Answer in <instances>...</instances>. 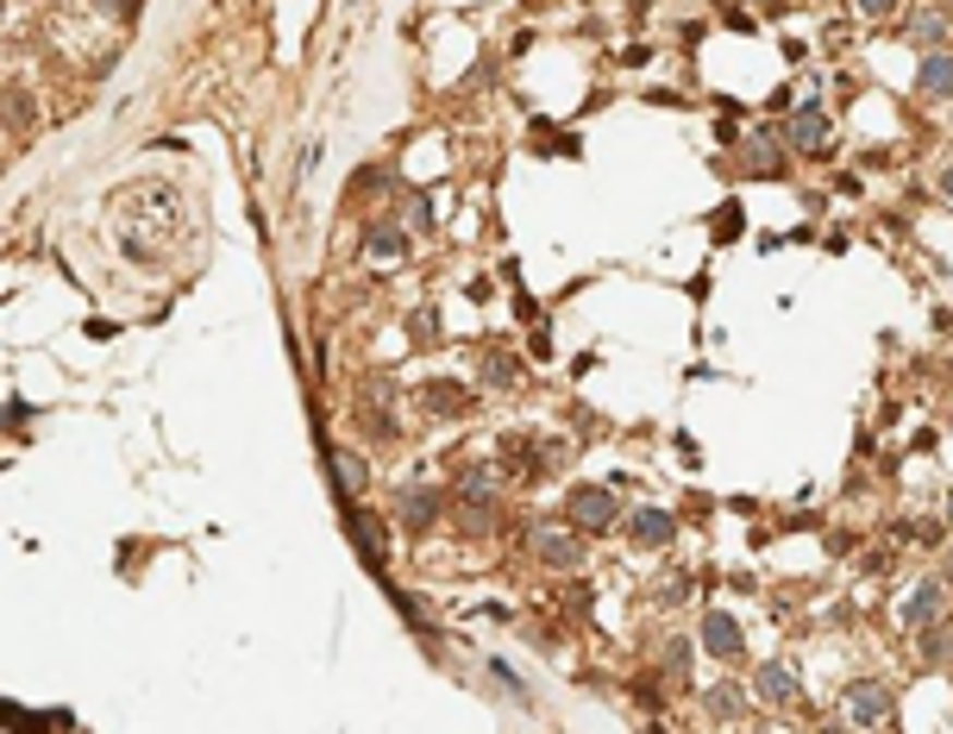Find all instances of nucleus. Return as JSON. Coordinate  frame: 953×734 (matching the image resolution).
Instances as JSON below:
<instances>
[{
	"mask_svg": "<svg viewBox=\"0 0 953 734\" xmlns=\"http://www.w3.org/2000/svg\"><path fill=\"white\" fill-rule=\"evenodd\" d=\"M891 709H897V697H891V684H878V678L847 684V697H841V715H847L853 729H878V722H891Z\"/></svg>",
	"mask_w": 953,
	"mask_h": 734,
	"instance_id": "f257e3e1",
	"label": "nucleus"
},
{
	"mask_svg": "<svg viewBox=\"0 0 953 734\" xmlns=\"http://www.w3.org/2000/svg\"><path fill=\"white\" fill-rule=\"evenodd\" d=\"M565 508H571V521L577 528H615V515H622V503H615V490H602V483H577L571 496H565Z\"/></svg>",
	"mask_w": 953,
	"mask_h": 734,
	"instance_id": "f03ea898",
	"label": "nucleus"
},
{
	"mask_svg": "<svg viewBox=\"0 0 953 734\" xmlns=\"http://www.w3.org/2000/svg\"><path fill=\"white\" fill-rule=\"evenodd\" d=\"M752 697H759V703H772V709H791L803 697L797 665H791V659H765V665L752 672Z\"/></svg>",
	"mask_w": 953,
	"mask_h": 734,
	"instance_id": "7ed1b4c3",
	"label": "nucleus"
},
{
	"mask_svg": "<svg viewBox=\"0 0 953 734\" xmlns=\"http://www.w3.org/2000/svg\"><path fill=\"white\" fill-rule=\"evenodd\" d=\"M697 647H702L709 659H727V665H734V659L747 653V640H740V622H734L727 609H709V615H702Z\"/></svg>",
	"mask_w": 953,
	"mask_h": 734,
	"instance_id": "20e7f679",
	"label": "nucleus"
},
{
	"mask_svg": "<svg viewBox=\"0 0 953 734\" xmlns=\"http://www.w3.org/2000/svg\"><path fill=\"white\" fill-rule=\"evenodd\" d=\"M627 540H634L640 553H659V546L677 540V515L672 508H634V515H627Z\"/></svg>",
	"mask_w": 953,
	"mask_h": 734,
	"instance_id": "39448f33",
	"label": "nucleus"
},
{
	"mask_svg": "<svg viewBox=\"0 0 953 734\" xmlns=\"http://www.w3.org/2000/svg\"><path fill=\"white\" fill-rule=\"evenodd\" d=\"M941 609H948V583H916V590L897 603V628L922 634L928 622H941Z\"/></svg>",
	"mask_w": 953,
	"mask_h": 734,
	"instance_id": "423d86ee",
	"label": "nucleus"
},
{
	"mask_svg": "<svg viewBox=\"0 0 953 734\" xmlns=\"http://www.w3.org/2000/svg\"><path fill=\"white\" fill-rule=\"evenodd\" d=\"M533 558L552 565V571H577L583 565V540L565 528H533Z\"/></svg>",
	"mask_w": 953,
	"mask_h": 734,
	"instance_id": "0eeeda50",
	"label": "nucleus"
},
{
	"mask_svg": "<svg viewBox=\"0 0 953 734\" xmlns=\"http://www.w3.org/2000/svg\"><path fill=\"white\" fill-rule=\"evenodd\" d=\"M903 38H909V45H922V51H941V45L953 38L948 7H916V13H903Z\"/></svg>",
	"mask_w": 953,
	"mask_h": 734,
	"instance_id": "6e6552de",
	"label": "nucleus"
},
{
	"mask_svg": "<svg viewBox=\"0 0 953 734\" xmlns=\"http://www.w3.org/2000/svg\"><path fill=\"white\" fill-rule=\"evenodd\" d=\"M396 521H401V533H426L433 521H439V490H426V483H414V490H401Z\"/></svg>",
	"mask_w": 953,
	"mask_h": 734,
	"instance_id": "1a4fd4ad",
	"label": "nucleus"
},
{
	"mask_svg": "<svg viewBox=\"0 0 953 734\" xmlns=\"http://www.w3.org/2000/svg\"><path fill=\"white\" fill-rule=\"evenodd\" d=\"M702 709H709V715H715V722H747V715H752V690H747V684H709V690H702Z\"/></svg>",
	"mask_w": 953,
	"mask_h": 734,
	"instance_id": "9d476101",
	"label": "nucleus"
},
{
	"mask_svg": "<svg viewBox=\"0 0 953 734\" xmlns=\"http://www.w3.org/2000/svg\"><path fill=\"white\" fill-rule=\"evenodd\" d=\"M916 95L922 101H953V51H928L916 70Z\"/></svg>",
	"mask_w": 953,
	"mask_h": 734,
	"instance_id": "9b49d317",
	"label": "nucleus"
},
{
	"mask_svg": "<svg viewBox=\"0 0 953 734\" xmlns=\"http://www.w3.org/2000/svg\"><path fill=\"white\" fill-rule=\"evenodd\" d=\"M426 408H433V414H471L477 389H465V383H451V377H433L426 383Z\"/></svg>",
	"mask_w": 953,
	"mask_h": 734,
	"instance_id": "f8f14e48",
	"label": "nucleus"
},
{
	"mask_svg": "<svg viewBox=\"0 0 953 734\" xmlns=\"http://www.w3.org/2000/svg\"><path fill=\"white\" fill-rule=\"evenodd\" d=\"M690 647H697V640H684V634H672V640L659 647V678L672 684V690L690 684Z\"/></svg>",
	"mask_w": 953,
	"mask_h": 734,
	"instance_id": "ddd939ff",
	"label": "nucleus"
},
{
	"mask_svg": "<svg viewBox=\"0 0 953 734\" xmlns=\"http://www.w3.org/2000/svg\"><path fill=\"white\" fill-rule=\"evenodd\" d=\"M791 145H803V152H822V145H828V113H822V101L797 107V120H791Z\"/></svg>",
	"mask_w": 953,
	"mask_h": 734,
	"instance_id": "4468645a",
	"label": "nucleus"
},
{
	"mask_svg": "<svg viewBox=\"0 0 953 734\" xmlns=\"http://www.w3.org/2000/svg\"><path fill=\"white\" fill-rule=\"evenodd\" d=\"M364 257H376V264H396V257H408V232L401 227H371V239H364Z\"/></svg>",
	"mask_w": 953,
	"mask_h": 734,
	"instance_id": "2eb2a0df",
	"label": "nucleus"
},
{
	"mask_svg": "<svg viewBox=\"0 0 953 734\" xmlns=\"http://www.w3.org/2000/svg\"><path fill=\"white\" fill-rule=\"evenodd\" d=\"M326 465H333L339 490H346L351 503H358V496H364V483H371V465H364V458H351V453H326Z\"/></svg>",
	"mask_w": 953,
	"mask_h": 734,
	"instance_id": "dca6fc26",
	"label": "nucleus"
},
{
	"mask_svg": "<svg viewBox=\"0 0 953 734\" xmlns=\"http://www.w3.org/2000/svg\"><path fill=\"white\" fill-rule=\"evenodd\" d=\"M351 528H358V546H364V558H371V565H383V521H376L364 503H351Z\"/></svg>",
	"mask_w": 953,
	"mask_h": 734,
	"instance_id": "f3484780",
	"label": "nucleus"
},
{
	"mask_svg": "<svg viewBox=\"0 0 953 734\" xmlns=\"http://www.w3.org/2000/svg\"><path fill=\"white\" fill-rule=\"evenodd\" d=\"M458 490H465V503H490V496H496V471H490V465H471V471L458 478Z\"/></svg>",
	"mask_w": 953,
	"mask_h": 734,
	"instance_id": "a211bd4d",
	"label": "nucleus"
},
{
	"mask_svg": "<svg viewBox=\"0 0 953 734\" xmlns=\"http://www.w3.org/2000/svg\"><path fill=\"white\" fill-rule=\"evenodd\" d=\"M747 170L752 177H777L784 164H777V152H772V139L765 132H752V145H747Z\"/></svg>",
	"mask_w": 953,
	"mask_h": 734,
	"instance_id": "6ab92c4d",
	"label": "nucleus"
},
{
	"mask_svg": "<svg viewBox=\"0 0 953 734\" xmlns=\"http://www.w3.org/2000/svg\"><path fill=\"white\" fill-rule=\"evenodd\" d=\"M948 659H953V634L928 622L922 628V665H948Z\"/></svg>",
	"mask_w": 953,
	"mask_h": 734,
	"instance_id": "aec40b11",
	"label": "nucleus"
},
{
	"mask_svg": "<svg viewBox=\"0 0 953 734\" xmlns=\"http://www.w3.org/2000/svg\"><path fill=\"white\" fill-rule=\"evenodd\" d=\"M408 333H414V346H439V314L433 308H414L408 314Z\"/></svg>",
	"mask_w": 953,
	"mask_h": 734,
	"instance_id": "412c9836",
	"label": "nucleus"
},
{
	"mask_svg": "<svg viewBox=\"0 0 953 734\" xmlns=\"http://www.w3.org/2000/svg\"><path fill=\"white\" fill-rule=\"evenodd\" d=\"M408 232H433V202H426V189H408Z\"/></svg>",
	"mask_w": 953,
	"mask_h": 734,
	"instance_id": "4be33fe9",
	"label": "nucleus"
},
{
	"mask_svg": "<svg viewBox=\"0 0 953 734\" xmlns=\"http://www.w3.org/2000/svg\"><path fill=\"white\" fill-rule=\"evenodd\" d=\"M483 383H502V389H508V383H515V358L490 352V358H483Z\"/></svg>",
	"mask_w": 953,
	"mask_h": 734,
	"instance_id": "5701e85b",
	"label": "nucleus"
},
{
	"mask_svg": "<svg viewBox=\"0 0 953 734\" xmlns=\"http://www.w3.org/2000/svg\"><path fill=\"white\" fill-rule=\"evenodd\" d=\"M490 678H496V684H502V690H508V697H515V703H527V690H521V678H515V672H508V665H502V659H490Z\"/></svg>",
	"mask_w": 953,
	"mask_h": 734,
	"instance_id": "b1692460",
	"label": "nucleus"
},
{
	"mask_svg": "<svg viewBox=\"0 0 953 734\" xmlns=\"http://www.w3.org/2000/svg\"><path fill=\"white\" fill-rule=\"evenodd\" d=\"M903 0H853V13H866V20H891Z\"/></svg>",
	"mask_w": 953,
	"mask_h": 734,
	"instance_id": "393cba45",
	"label": "nucleus"
},
{
	"mask_svg": "<svg viewBox=\"0 0 953 734\" xmlns=\"http://www.w3.org/2000/svg\"><path fill=\"white\" fill-rule=\"evenodd\" d=\"M934 189H941V202H953V164L941 170V182H934Z\"/></svg>",
	"mask_w": 953,
	"mask_h": 734,
	"instance_id": "a878e982",
	"label": "nucleus"
},
{
	"mask_svg": "<svg viewBox=\"0 0 953 734\" xmlns=\"http://www.w3.org/2000/svg\"><path fill=\"white\" fill-rule=\"evenodd\" d=\"M948 528H953V496H948Z\"/></svg>",
	"mask_w": 953,
	"mask_h": 734,
	"instance_id": "bb28decb",
	"label": "nucleus"
},
{
	"mask_svg": "<svg viewBox=\"0 0 953 734\" xmlns=\"http://www.w3.org/2000/svg\"><path fill=\"white\" fill-rule=\"evenodd\" d=\"M934 7H948V13H953V0H934Z\"/></svg>",
	"mask_w": 953,
	"mask_h": 734,
	"instance_id": "cd10ccee",
	"label": "nucleus"
}]
</instances>
